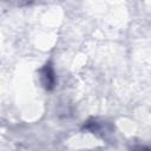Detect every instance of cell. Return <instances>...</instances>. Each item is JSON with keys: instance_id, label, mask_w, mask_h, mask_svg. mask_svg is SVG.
<instances>
[{"instance_id": "obj_2", "label": "cell", "mask_w": 151, "mask_h": 151, "mask_svg": "<svg viewBox=\"0 0 151 151\" xmlns=\"http://www.w3.org/2000/svg\"><path fill=\"white\" fill-rule=\"evenodd\" d=\"M84 129L94 133V134H98V136H101L103 138L106 137L109 133L112 132V127L109 123L106 122H103V120H98L97 118H91L88 119L85 125H84Z\"/></svg>"}, {"instance_id": "obj_1", "label": "cell", "mask_w": 151, "mask_h": 151, "mask_svg": "<svg viewBox=\"0 0 151 151\" xmlns=\"http://www.w3.org/2000/svg\"><path fill=\"white\" fill-rule=\"evenodd\" d=\"M39 79L46 91H52L57 86V73L52 61H46L39 70Z\"/></svg>"}]
</instances>
